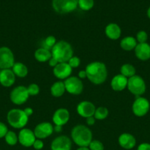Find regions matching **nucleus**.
Listing matches in <instances>:
<instances>
[{"label":"nucleus","mask_w":150,"mask_h":150,"mask_svg":"<svg viewBox=\"0 0 150 150\" xmlns=\"http://www.w3.org/2000/svg\"><path fill=\"white\" fill-rule=\"evenodd\" d=\"M12 70L15 76L19 78H25L28 74V68L22 62H15L12 67Z\"/></svg>","instance_id":"nucleus-25"},{"label":"nucleus","mask_w":150,"mask_h":150,"mask_svg":"<svg viewBox=\"0 0 150 150\" xmlns=\"http://www.w3.org/2000/svg\"><path fill=\"white\" fill-rule=\"evenodd\" d=\"M54 132V127L49 122H43L40 123L34 130V133L38 139H44L49 137Z\"/></svg>","instance_id":"nucleus-11"},{"label":"nucleus","mask_w":150,"mask_h":150,"mask_svg":"<svg viewBox=\"0 0 150 150\" xmlns=\"http://www.w3.org/2000/svg\"><path fill=\"white\" fill-rule=\"evenodd\" d=\"M128 79L121 74L116 75L112 79L110 85L112 89L116 92H121L127 87Z\"/></svg>","instance_id":"nucleus-19"},{"label":"nucleus","mask_w":150,"mask_h":150,"mask_svg":"<svg viewBox=\"0 0 150 150\" xmlns=\"http://www.w3.org/2000/svg\"><path fill=\"white\" fill-rule=\"evenodd\" d=\"M16 81V76L11 69H4L0 71V83L4 87H10Z\"/></svg>","instance_id":"nucleus-17"},{"label":"nucleus","mask_w":150,"mask_h":150,"mask_svg":"<svg viewBox=\"0 0 150 150\" xmlns=\"http://www.w3.org/2000/svg\"><path fill=\"white\" fill-rule=\"evenodd\" d=\"M19 142L24 147H30L32 146L34 142L36 140L34 131L28 128L21 129L19 135H18Z\"/></svg>","instance_id":"nucleus-12"},{"label":"nucleus","mask_w":150,"mask_h":150,"mask_svg":"<svg viewBox=\"0 0 150 150\" xmlns=\"http://www.w3.org/2000/svg\"><path fill=\"white\" fill-rule=\"evenodd\" d=\"M137 150H150V144L143 143L138 146Z\"/></svg>","instance_id":"nucleus-37"},{"label":"nucleus","mask_w":150,"mask_h":150,"mask_svg":"<svg viewBox=\"0 0 150 150\" xmlns=\"http://www.w3.org/2000/svg\"><path fill=\"white\" fill-rule=\"evenodd\" d=\"M44 142H43L41 139H38L35 141L33 145H32V146L34 147V149H36V150L42 149L43 147H44Z\"/></svg>","instance_id":"nucleus-36"},{"label":"nucleus","mask_w":150,"mask_h":150,"mask_svg":"<svg viewBox=\"0 0 150 150\" xmlns=\"http://www.w3.org/2000/svg\"><path fill=\"white\" fill-rule=\"evenodd\" d=\"M26 88L29 96H35L38 95L40 92V87L36 83H31Z\"/></svg>","instance_id":"nucleus-31"},{"label":"nucleus","mask_w":150,"mask_h":150,"mask_svg":"<svg viewBox=\"0 0 150 150\" xmlns=\"http://www.w3.org/2000/svg\"><path fill=\"white\" fill-rule=\"evenodd\" d=\"M128 90L137 97H141L146 92V83L142 77L138 75H135L132 77L128 79L127 87Z\"/></svg>","instance_id":"nucleus-5"},{"label":"nucleus","mask_w":150,"mask_h":150,"mask_svg":"<svg viewBox=\"0 0 150 150\" xmlns=\"http://www.w3.org/2000/svg\"><path fill=\"white\" fill-rule=\"evenodd\" d=\"M34 56L35 59L39 62H46L51 58V51L41 47L35 51Z\"/></svg>","instance_id":"nucleus-24"},{"label":"nucleus","mask_w":150,"mask_h":150,"mask_svg":"<svg viewBox=\"0 0 150 150\" xmlns=\"http://www.w3.org/2000/svg\"><path fill=\"white\" fill-rule=\"evenodd\" d=\"M78 78L80 79H83L87 78V74H86V71L85 70H81V71L79 72L78 73Z\"/></svg>","instance_id":"nucleus-40"},{"label":"nucleus","mask_w":150,"mask_h":150,"mask_svg":"<svg viewBox=\"0 0 150 150\" xmlns=\"http://www.w3.org/2000/svg\"><path fill=\"white\" fill-rule=\"evenodd\" d=\"M57 64H58V62H57L55 59L53 58L52 57H51V58L49 60V65L50 67H54Z\"/></svg>","instance_id":"nucleus-39"},{"label":"nucleus","mask_w":150,"mask_h":150,"mask_svg":"<svg viewBox=\"0 0 150 150\" xmlns=\"http://www.w3.org/2000/svg\"><path fill=\"white\" fill-rule=\"evenodd\" d=\"M15 64L14 55L8 47L0 48V69H10Z\"/></svg>","instance_id":"nucleus-10"},{"label":"nucleus","mask_w":150,"mask_h":150,"mask_svg":"<svg viewBox=\"0 0 150 150\" xmlns=\"http://www.w3.org/2000/svg\"><path fill=\"white\" fill-rule=\"evenodd\" d=\"M65 92H66V87H65L64 82L61 81L54 82L50 88V93L55 98H60L63 96Z\"/></svg>","instance_id":"nucleus-23"},{"label":"nucleus","mask_w":150,"mask_h":150,"mask_svg":"<svg viewBox=\"0 0 150 150\" xmlns=\"http://www.w3.org/2000/svg\"><path fill=\"white\" fill-rule=\"evenodd\" d=\"M76 150H90L88 147H79Z\"/></svg>","instance_id":"nucleus-43"},{"label":"nucleus","mask_w":150,"mask_h":150,"mask_svg":"<svg viewBox=\"0 0 150 150\" xmlns=\"http://www.w3.org/2000/svg\"><path fill=\"white\" fill-rule=\"evenodd\" d=\"M95 120L96 119L94 118V117L93 116V117H88V118L86 119V122H87V125H94V124H95Z\"/></svg>","instance_id":"nucleus-38"},{"label":"nucleus","mask_w":150,"mask_h":150,"mask_svg":"<svg viewBox=\"0 0 150 150\" xmlns=\"http://www.w3.org/2000/svg\"><path fill=\"white\" fill-rule=\"evenodd\" d=\"M96 111V107L93 103L90 101H82L76 107V111L80 117L83 118H88L93 117Z\"/></svg>","instance_id":"nucleus-13"},{"label":"nucleus","mask_w":150,"mask_h":150,"mask_svg":"<svg viewBox=\"0 0 150 150\" xmlns=\"http://www.w3.org/2000/svg\"><path fill=\"white\" fill-rule=\"evenodd\" d=\"M72 73V68L68 62L58 63L53 69V74L58 79L63 80L69 78Z\"/></svg>","instance_id":"nucleus-15"},{"label":"nucleus","mask_w":150,"mask_h":150,"mask_svg":"<svg viewBox=\"0 0 150 150\" xmlns=\"http://www.w3.org/2000/svg\"><path fill=\"white\" fill-rule=\"evenodd\" d=\"M7 132H8V129H7V125L4 123L0 122V139L4 138Z\"/></svg>","instance_id":"nucleus-35"},{"label":"nucleus","mask_w":150,"mask_h":150,"mask_svg":"<svg viewBox=\"0 0 150 150\" xmlns=\"http://www.w3.org/2000/svg\"><path fill=\"white\" fill-rule=\"evenodd\" d=\"M71 136L73 142L79 147H88L93 140V133L87 126L78 125L72 128Z\"/></svg>","instance_id":"nucleus-2"},{"label":"nucleus","mask_w":150,"mask_h":150,"mask_svg":"<svg viewBox=\"0 0 150 150\" xmlns=\"http://www.w3.org/2000/svg\"><path fill=\"white\" fill-rule=\"evenodd\" d=\"M7 120L9 125L13 128H24L29 121V117L26 115L24 110L19 108H13L7 113Z\"/></svg>","instance_id":"nucleus-4"},{"label":"nucleus","mask_w":150,"mask_h":150,"mask_svg":"<svg viewBox=\"0 0 150 150\" xmlns=\"http://www.w3.org/2000/svg\"><path fill=\"white\" fill-rule=\"evenodd\" d=\"M70 119V114L66 108H60L54 111L52 117V121L57 126L63 127L69 122Z\"/></svg>","instance_id":"nucleus-16"},{"label":"nucleus","mask_w":150,"mask_h":150,"mask_svg":"<svg viewBox=\"0 0 150 150\" xmlns=\"http://www.w3.org/2000/svg\"><path fill=\"white\" fill-rule=\"evenodd\" d=\"M77 6L78 0H52L53 8L60 14L73 12Z\"/></svg>","instance_id":"nucleus-6"},{"label":"nucleus","mask_w":150,"mask_h":150,"mask_svg":"<svg viewBox=\"0 0 150 150\" xmlns=\"http://www.w3.org/2000/svg\"><path fill=\"white\" fill-rule=\"evenodd\" d=\"M134 50L135 56L138 59L146 61L150 59V45L147 42L138 43Z\"/></svg>","instance_id":"nucleus-18"},{"label":"nucleus","mask_w":150,"mask_h":150,"mask_svg":"<svg viewBox=\"0 0 150 150\" xmlns=\"http://www.w3.org/2000/svg\"><path fill=\"white\" fill-rule=\"evenodd\" d=\"M68 64H69L71 67L72 69L73 68H76L79 66L80 64V59L78 57H75V56H73L71 58L69 59V61L68 62Z\"/></svg>","instance_id":"nucleus-34"},{"label":"nucleus","mask_w":150,"mask_h":150,"mask_svg":"<svg viewBox=\"0 0 150 150\" xmlns=\"http://www.w3.org/2000/svg\"><path fill=\"white\" fill-rule=\"evenodd\" d=\"M71 140L66 136H57L51 144V150H71Z\"/></svg>","instance_id":"nucleus-14"},{"label":"nucleus","mask_w":150,"mask_h":150,"mask_svg":"<svg viewBox=\"0 0 150 150\" xmlns=\"http://www.w3.org/2000/svg\"><path fill=\"white\" fill-rule=\"evenodd\" d=\"M150 103L148 100L143 97H138L132 105V111L136 117H141L149 112Z\"/></svg>","instance_id":"nucleus-9"},{"label":"nucleus","mask_w":150,"mask_h":150,"mask_svg":"<svg viewBox=\"0 0 150 150\" xmlns=\"http://www.w3.org/2000/svg\"><path fill=\"white\" fill-rule=\"evenodd\" d=\"M137 45H138V42H137L136 39L132 36L125 37L120 42L121 48L126 51H130L134 50Z\"/></svg>","instance_id":"nucleus-22"},{"label":"nucleus","mask_w":150,"mask_h":150,"mask_svg":"<svg viewBox=\"0 0 150 150\" xmlns=\"http://www.w3.org/2000/svg\"><path fill=\"white\" fill-rule=\"evenodd\" d=\"M147 16H148L149 18L150 19V7H149V9L147 10Z\"/></svg>","instance_id":"nucleus-44"},{"label":"nucleus","mask_w":150,"mask_h":150,"mask_svg":"<svg viewBox=\"0 0 150 150\" xmlns=\"http://www.w3.org/2000/svg\"><path fill=\"white\" fill-rule=\"evenodd\" d=\"M4 140H5L6 143L10 146H14L19 142V139H18V136L16 135V133L11 130H8L7 134L4 136Z\"/></svg>","instance_id":"nucleus-28"},{"label":"nucleus","mask_w":150,"mask_h":150,"mask_svg":"<svg viewBox=\"0 0 150 150\" xmlns=\"http://www.w3.org/2000/svg\"><path fill=\"white\" fill-rule=\"evenodd\" d=\"M148 40V35L145 31H139L136 35V40L138 43L146 42Z\"/></svg>","instance_id":"nucleus-33"},{"label":"nucleus","mask_w":150,"mask_h":150,"mask_svg":"<svg viewBox=\"0 0 150 150\" xmlns=\"http://www.w3.org/2000/svg\"><path fill=\"white\" fill-rule=\"evenodd\" d=\"M29 97L27 88L24 86H16L10 94V99L11 102L19 105L25 103L29 99Z\"/></svg>","instance_id":"nucleus-7"},{"label":"nucleus","mask_w":150,"mask_h":150,"mask_svg":"<svg viewBox=\"0 0 150 150\" xmlns=\"http://www.w3.org/2000/svg\"><path fill=\"white\" fill-rule=\"evenodd\" d=\"M56 43H57L56 38L52 35H50V36L46 38L44 42H43V48H46L49 51H51V49H52V48Z\"/></svg>","instance_id":"nucleus-29"},{"label":"nucleus","mask_w":150,"mask_h":150,"mask_svg":"<svg viewBox=\"0 0 150 150\" xmlns=\"http://www.w3.org/2000/svg\"><path fill=\"white\" fill-rule=\"evenodd\" d=\"M24 113L26 114V115L28 117H30V116L33 114V110H32L31 108H29V107H28V108H26L25 109H24Z\"/></svg>","instance_id":"nucleus-41"},{"label":"nucleus","mask_w":150,"mask_h":150,"mask_svg":"<svg viewBox=\"0 0 150 150\" xmlns=\"http://www.w3.org/2000/svg\"><path fill=\"white\" fill-rule=\"evenodd\" d=\"M66 91L73 95H79L83 91V83L80 79L75 76H70L64 81Z\"/></svg>","instance_id":"nucleus-8"},{"label":"nucleus","mask_w":150,"mask_h":150,"mask_svg":"<svg viewBox=\"0 0 150 150\" xmlns=\"http://www.w3.org/2000/svg\"><path fill=\"white\" fill-rule=\"evenodd\" d=\"M90 150H104V146L100 141L92 140L88 146Z\"/></svg>","instance_id":"nucleus-32"},{"label":"nucleus","mask_w":150,"mask_h":150,"mask_svg":"<svg viewBox=\"0 0 150 150\" xmlns=\"http://www.w3.org/2000/svg\"><path fill=\"white\" fill-rule=\"evenodd\" d=\"M51 57L55 59L58 63L68 62L74 56L71 45L67 41H57L51 51Z\"/></svg>","instance_id":"nucleus-3"},{"label":"nucleus","mask_w":150,"mask_h":150,"mask_svg":"<svg viewBox=\"0 0 150 150\" xmlns=\"http://www.w3.org/2000/svg\"><path fill=\"white\" fill-rule=\"evenodd\" d=\"M105 35L109 39L116 40L121 35V29L120 26L115 23H110L105 28Z\"/></svg>","instance_id":"nucleus-21"},{"label":"nucleus","mask_w":150,"mask_h":150,"mask_svg":"<svg viewBox=\"0 0 150 150\" xmlns=\"http://www.w3.org/2000/svg\"><path fill=\"white\" fill-rule=\"evenodd\" d=\"M109 114L108 109L105 107L100 106L96 108L95 113H94V118L98 120H103L107 117Z\"/></svg>","instance_id":"nucleus-27"},{"label":"nucleus","mask_w":150,"mask_h":150,"mask_svg":"<svg viewBox=\"0 0 150 150\" xmlns=\"http://www.w3.org/2000/svg\"><path fill=\"white\" fill-rule=\"evenodd\" d=\"M94 5V0H78V6L81 10L88 11L93 8Z\"/></svg>","instance_id":"nucleus-30"},{"label":"nucleus","mask_w":150,"mask_h":150,"mask_svg":"<svg viewBox=\"0 0 150 150\" xmlns=\"http://www.w3.org/2000/svg\"><path fill=\"white\" fill-rule=\"evenodd\" d=\"M120 72L122 76L129 79L135 76L136 70H135V67L131 64H124L121 67Z\"/></svg>","instance_id":"nucleus-26"},{"label":"nucleus","mask_w":150,"mask_h":150,"mask_svg":"<svg viewBox=\"0 0 150 150\" xmlns=\"http://www.w3.org/2000/svg\"><path fill=\"white\" fill-rule=\"evenodd\" d=\"M87 78L92 83L99 85L107 78V70L105 64L101 62H93L85 67Z\"/></svg>","instance_id":"nucleus-1"},{"label":"nucleus","mask_w":150,"mask_h":150,"mask_svg":"<svg viewBox=\"0 0 150 150\" xmlns=\"http://www.w3.org/2000/svg\"><path fill=\"white\" fill-rule=\"evenodd\" d=\"M54 131L57 132V133H60V132L62 131V127L61 126H57L55 125V127H54Z\"/></svg>","instance_id":"nucleus-42"},{"label":"nucleus","mask_w":150,"mask_h":150,"mask_svg":"<svg viewBox=\"0 0 150 150\" xmlns=\"http://www.w3.org/2000/svg\"><path fill=\"white\" fill-rule=\"evenodd\" d=\"M119 144L124 149H132L136 145V140L132 134L124 133L121 134L119 137Z\"/></svg>","instance_id":"nucleus-20"}]
</instances>
